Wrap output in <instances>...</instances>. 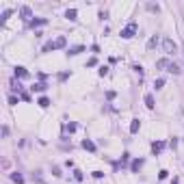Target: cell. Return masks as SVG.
Returning a JSON list of instances; mask_svg holds the SVG:
<instances>
[{"mask_svg":"<svg viewBox=\"0 0 184 184\" xmlns=\"http://www.w3.org/2000/svg\"><path fill=\"white\" fill-rule=\"evenodd\" d=\"M106 98L108 100H115V91H106Z\"/></svg>","mask_w":184,"mask_h":184,"instance_id":"28","label":"cell"},{"mask_svg":"<svg viewBox=\"0 0 184 184\" xmlns=\"http://www.w3.org/2000/svg\"><path fill=\"white\" fill-rule=\"evenodd\" d=\"M50 50H57V46H54V41H48V43L43 46V54H46V52H50Z\"/></svg>","mask_w":184,"mask_h":184,"instance_id":"17","label":"cell"},{"mask_svg":"<svg viewBox=\"0 0 184 184\" xmlns=\"http://www.w3.org/2000/svg\"><path fill=\"white\" fill-rule=\"evenodd\" d=\"M74 178H76V180H83V171H78V169H76V171H74Z\"/></svg>","mask_w":184,"mask_h":184,"instance_id":"23","label":"cell"},{"mask_svg":"<svg viewBox=\"0 0 184 184\" xmlns=\"http://www.w3.org/2000/svg\"><path fill=\"white\" fill-rule=\"evenodd\" d=\"M143 100H145V106H147V108H154V106H156V104H154V95H152V93H147Z\"/></svg>","mask_w":184,"mask_h":184,"instance_id":"7","label":"cell"},{"mask_svg":"<svg viewBox=\"0 0 184 184\" xmlns=\"http://www.w3.org/2000/svg\"><path fill=\"white\" fill-rule=\"evenodd\" d=\"M37 104L41 106V108H48V106H50V100H48L46 95H43V98H39V100H37Z\"/></svg>","mask_w":184,"mask_h":184,"instance_id":"14","label":"cell"},{"mask_svg":"<svg viewBox=\"0 0 184 184\" xmlns=\"http://www.w3.org/2000/svg\"><path fill=\"white\" fill-rule=\"evenodd\" d=\"M54 46H57V48H65L67 46V39L65 37H57V39H54Z\"/></svg>","mask_w":184,"mask_h":184,"instance_id":"11","label":"cell"},{"mask_svg":"<svg viewBox=\"0 0 184 184\" xmlns=\"http://www.w3.org/2000/svg\"><path fill=\"white\" fill-rule=\"evenodd\" d=\"M162 149H165V143H162V141H154L152 143V152L154 154H160Z\"/></svg>","mask_w":184,"mask_h":184,"instance_id":"3","label":"cell"},{"mask_svg":"<svg viewBox=\"0 0 184 184\" xmlns=\"http://www.w3.org/2000/svg\"><path fill=\"white\" fill-rule=\"evenodd\" d=\"M52 173H54V175L59 178V175H61V169H59V167H52Z\"/></svg>","mask_w":184,"mask_h":184,"instance_id":"27","label":"cell"},{"mask_svg":"<svg viewBox=\"0 0 184 184\" xmlns=\"http://www.w3.org/2000/svg\"><path fill=\"white\" fill-rule=\"evenodd\" d=\"M93 178L95 180H102V178H104V171H93Z\"/></svg>","mask_w":184,"mask_h":184,"instance_id":"21","label":"cell"},{"mask_svg":"<svg viewBox=\"0 0 184 184\" xmlns=\"http://www.w3.org/2000/svg\"><path fill=\"white\" fill-rule=\"evenodd\" d=\"M46 87H48V85H43V83H35L30 89H33V91H46Z\"/></svg>","mask_w":184,"mask_h":184,"instance_id":"16","label":"cell"},{"mask_svg":"<svg viewBox=\"0 0 184 184\" xmlns=\"http://www.w3.org/2000/svg\"><path fill=\"white\" fill-rule=\"evenodd\" d=\"M167 72H171V74H175V76H178V74H180L182 70H180V67L175 65V63H169V67H167Z\"/></svg>","mask_w":184,"mask_h":184,"instance_id":"13","label":"cell"},{"mask_svg":"<svg viewBox=\"0 0 184 184\" xmlns=\"http://www.w3.org/2000/svg\"><path fill=\"white\" fill-rule=\"evenodd\" d=\"M171 184H180V182H178V178H173V180H171Z\"/></svg>","mask_w":184,"mask_h":184,"instance_id":"29","label":"cell"},{"mask_svg":"<svg viewBox=\"0 0 184 184\" xmlns=\"http://www.w3.org/2000/svg\"><path fill=\"white\" fill-rule=\"evenodd\" d=\"M156 67H160V70H162V67H169V61H167V59H160V61H156Z\"/></svg>","mask_w":184,"mask_h":184,"instance_id":"19","label":"cell"},{"mask_svg":"<svg viewBox=\"0 0 184 184\" xmlns=\"http://www.w3.org/2000/svg\"><path fill=\"white\" fill-rule=\"evenodd\" d=\"M30 24H33V26H41V24H46V20H33Z\"/></svg>","mask_w":184,"mask_h":184,"instance_id":"22","label":"cell"},{"mask_svg":"<svg viewBox=\"0 0 184 184\" xmlns=\"http://www.w3.org/2000/svg\"><path fill=\"white\" fill-rule=\"evenodd\" d=\"M158 41H160V37H158V35L149 37V41H147V50H154V48L158 46Z\"/></svg>","mask_w":184,"mask_h":184,"instance_id":"4","label":"cell"},{"mask_svg":"<svg viewBox=\"0 0 184 184\" xmlns=\"http://www.w3.org/2000/svg\"><path fill=\"white\" fill-rule=\"evenodd\" d=\"M139 128H141V121H139V119H132V124H130V132H132V134H137V132H139Z\"/></svg>","mask_w":184,"mask_h":184,"instance_id":"8","label":"cell"},{"mask_svg":"<svg viewBox=\"0 0 184 184\" xmlns=\"http://www.w3.org/2000/svg\"><path fill=\"white\" fill-rule=\"evenodd\" d=\"M9 104H17V98H15V95H9Z\"/></svg>","mask_w":184,"mask_h":184,"instance_id":"25","label":"cell"},{"mask_svg":"<svg viewBox=\"0 0 184 184\" xmlns=\"http://www.w3.org/2000/svg\"><path fill=\"white\" fill-rule=\"evenodd\" d=\"M182 54H184V43H182Z\"/></svg>","mask_w":184,"mask_h":184,"instance_id":"30","label":"cell"},{"mask_svg":"<svg viewBox=\"0 0 184 184\" xmlns=\"http://www.w3.org/2000/svg\"><path fill=\"white\" fill-rule=\"evenodd\" d=\"M154 87H156V89H162V87H165V78H156L154 80Z\"/></svg>","mask_w":184,"mask_h":184,"instance_id":"18","label":"cell"},{"mask_svg":"<svg viewBox=\"0 0 184 184\" xmlns=\"http://www.w3.org/2000/svg\"><path fill=\"white\" fill-rule=\"evenodd\" d=\"M85 50V46H74V48H70V50H67V54H72V57H76V54H80Z\"/></svg>","mask_w":184,"mask_h":184,"instance_id":"5","label":"cell"},{"mask_svg":"<svg viewBox=\"0 0 184 184\" xmlns=\"http://www.w3.org/2000/svg\"><path fill=\"white\" fill-rule=\"evenodd\" d=\"M20 13H22L24 17H28V15H30V9H28V7H22V9H20Z\"/></svg>","mask_w":184,"mask_h":184,"instance_id":"20","label":"cell"},{"mask_svg":"<svg viewBox=\"0 0 184 184\" xmlns=\"http://www.w3.org/2000/svg\"><path fill=\"white\" fill-rule=\"evenodd\" d=\"M108 74V67H100V76H106Z\"/></svg>","mask_w":184,"mask_h":184,"instance_id":"24","label":"cell"},{"mask_svg":"<svg viewBox=\"0 0 184 184\" xmlns=\"http://www.w3.org/2000/svg\"><path fill=\"white\" fill-rule=\"evenodd\" d=\"M134 33H137V22H130L126 28H121V37H124V39H132Z\"/></svg>","mask_w":184,"mask_h":184,"instance_id":"2","label":"cell"},{"mask_svg":"<svg viewBox=\"0 0 184 184\" xmlns=\"http://www.w3.org/2000/svg\"><path fill=\"white\" fill-rule=\"evenodd\" d=\"M11 180H13V182H17V184H24V178H22V175H20L17 171H13V173H11Z\"/></svg>","mask_w":184,"mask_h":184,"instance_id":"15","label":"cell"},{"mask_svg":"<svg viewBox=\"0 0 184 184\" xmlns=\"http://www.w3.org/2000/svg\"><path fill=\"white\" fill-rule=\"evenodd\" d=\"M141 167H143V160H141V158H137V160H132V165H130V169H132V171H139Z\"/></svg>","mask_w":184,"mask_h":184,"instance_id":"12","label":"cell"},{"mask_svg":"<svg viewBox=\"0 0 184 184\" xmlns=\"http://www.w3.org/2000/svg\"><path fill=\"white\" fill-rule=\"evenodd\" d=\"M2 137H9V126H2Z\"/></svg>","mask_w":184,"mask_h":184,"instance_id":"26","label":"cell"},{"mask_svg":"<svg viewBox=\"0 0 184 184\" xmlns=\"http://www.w3.org/2000/svg\"><path fill=\"white\" fill-rule=\"evenodd\" d=\"M162 50H165V54H167V57H171V54H175V52H178V46H175V41H173V39L165 37V39H162Z\"/></svg>","mask_w":184,"mask_h":184,"instance_id":"1","label":"cell"},{"mask_svg":"<svg viewBox=\"0 0 184 184\" xmlns=\"http://www.w3.org/2000/svg\"><path fill=\"white\" fill-rule=\"evenodd\" d=\"M83 147H85V149H89V152H95V143H93V141H89V139H85V141H83Z\"/></svg>","mask_w":184,"mask_h":184,"instance_id":"9","label":"cell"},{"mask_svg":"<svg viewBox=\"0 0 184 184\" xmlns=\"http://www.w3.org/2000/svg\"><path fill=\"white\" fill-rule=\"evenodd\" d=\"M15 76H17V78H26V76H28L26 67H15Z\"/></svg>","mask_w":184,"mask_h":184,"instance_id":"10","label":"cell"},{"mask_svg":"<svg viewBox=\"0 0 184 184\" xmlns=\"http://www.w3.org/2000/svg\"><path fill=\"white\" fill-rule=\"evenodd\" d=\"M65 17H67V20H72V22H74V20L78 17V11H76V9H67V11H65Z\"/></svg>","mask_w":184,"mask_h":184,"instance_id":"6","label":"cell"}]
</instances>
